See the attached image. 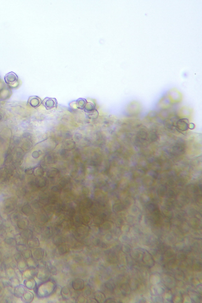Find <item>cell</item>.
<instances>
[{
    "mask_svg": "<svg viewBox=\"0 0 202 303\" xmlns=\"http://www.w3.org/2000/svg\"><path fill=\"white\" fill-rule=\"evenodd\" d=\"M4 81L10 87L14 88L19 85L18 77L14 72H10L6 74L4 78Z\"/></svg>",
    "mask_w": 202,
    "mask_h": 303,
    "instance_id": "1",
    "label": "cell"
},
{
    "mask_svg": "<svg viewBox=\"0 0 202 303\" xmlns=\"http://www.w3.org/2000/svg\"><path fill=\"white\" fill-rule=\"evenodd\" d=\"M42 103L47 110L57 108L58 106V101L55 98H46L42 101Z\"/></svg>",
    "mask_w": 202,
    "mask_h": 303,
    "instance_id": "2",
    "label": "cell"
},
{
    "mask_svg": "<svg viewBox=\"0 0 202 303\" xmlns=\"http://www.w3.org/2000/svg\"><path fill=\"white\" fill-rule=\"evenodd\" d=\"M42 101L39 97L37 96H32L29 97L28 101L29 105L34 108H36L42 103Z\"/></svg>",
    "mask_w": 202,
    "mask_h": 303,
    "instance_id": "3",
    "label": "cell"
},
{
    "mask_svg": "<svg viewBox=\"0 0 202 303\" xmlns=\"http://www.w3.org/2000/svg\"><path fill=\"white\" fill-rule=\"evenodd\" d=\"M84 110L85 112L89 114L94 113L95 110V106L92 103L90 102H87L86 106H85Z\"/></svg>",
    "mask_w": 202,
    "mask_h": 303,
    "instance_id": "4",
    "label": "cell"
},
{
    "mask_svg": "<svg viewBox=\"0 0 202 303\" xmlns=\"http://www.w3.org/2000/svg\"><path fill=\"white\" fill-rule=\"evenodd\" d=\"M87 102V101L85 99H79L76 101L77 107L80 109H84Z\"/></svg>",
    "mask_w": 202,
    "mask_h": 303,
    "instance_id": "5",
    "label": "cell"
}]
</instances>
